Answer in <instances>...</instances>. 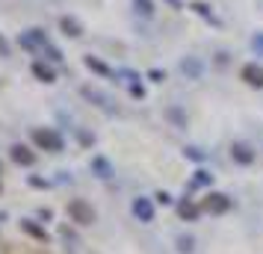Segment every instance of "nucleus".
Returning a JSON list of instances; mask_svg holds the SVG:
<instances>
[{
	"label": "nucleus",
	"instance_id": "nucleus-1",
	"mask_svg": "<svg viewBox=\"0 0 263 254\" xmlns=\"http://www.w3.org/2000/svg\"><path fill=\"white\" fill-rule=\"evenodd\" d=\"M68 216L77 225H92L95 222V210H92V204H86L83 198H74V201H68Z\"/></svg>",
	"mask_w": 263,
	"mask_h": 254
},
{
	"label": "nucleus",
	"instance_id": "nucleus-2",
	"mask_svg": "<svg viewBox=\"0 0 263 254\" xmlns=\"http://www.w3.org/2000/svg\"><path fill=\"white\" fill-rule=\"evenodd\" d=\"M33 139H36L39 148H45V151H62V139L60 133H53V130H33Z\"/></svg>",
	"mask_w": 263,
	"mask_h": 254
},
{
	"label": "nucleus",
	"instance_id": "nucleus-3",
	"mask_svg": "<svg viewBox=\"0 0 263 254\" xmlns=\"http://www.w3.org/2000/svg\"><path fill=\"white\" fill-rule=\"evenodd\" d=\"M201 207L207 210V213H225L228 207H231V198L222 195V192H213V195H207V198H204Z\"/></svg>",
	"mask_w": 263,
	"mask_h": 254
},
{
	"label": "nucleus",
	"instance_id": "nucleus-4",
	"mask_svg": "<svg viewBox=\"0 0 263 254\" xmlns=\"http://www.w3.org/2000/svg\"><path fill=\"white\" fill-rule=\"evenodd\" d=\"M133 213L139 222H154V204H151V198H136L133 201Z\"/></svg>",
	"mask_w": 263,
	"mask_h": 254
},
{
	"label": "nucleus",
	"instance_id": "nucleus-5",
	"mask_svg": "<svg viewBox=\"0 0 263 254\" xmlns=\"http://www.w3.org/2000/svg\"><path fill=\"white\" fill-rule=\"evenodd\" d=\"M242 80H246L249 86L263 89V68H260V65H254V62H251V65H246V68H242Z\"/></svg>",
	"mask_w": 263,
	"mask_h": 254
},
{
	"label": "nucleus",
	"instance_id": "nucleus-6",
	"mask_svg": "<svg viewBox=\"0 0 263 254\" xmlns=\"http://www.w3.org/2000/svg\"><path fill=\"white\" fill-rule=\"evenodd\" d=\"M12 160L18 166H33V163H36V154L24 145H12Z\"/></svg>",
	"mask_w": 263,
	"mask_h": 254
},
{
	"label": "nucleus",
	"instance_id": "nucleus-7",
	"mask_svg": "<svg viewBox=\"0 0 263 254\" xmlns=\"http://www.w3.org/2000/svg\"><path fill=\"white\" fill-rule=\"evenodd\" d=\"M231 157L237 160V163H242V166H249L251 160H254V154H251V148H249V145L237 142V145H231Z\"/></svg>",
	"mask_w": 263,
	"mask_h": 254
},
{
	"label": "nucleus",
	"instance_id": "nucleus-8",
	"mask_svg": "<svg viewBox=\"0 0 263 254\" xmlns=\"http://www.w3.org/2000/svg\"><path fill=\"white\" fill-rule=\"evenodd\" d=\"M21 45H24V48H48V38H45V33H42V30H30V33H27L24 38H21Z\"/></svg>",
	"mask_w": 263,
	"mask_h": 254
},
{
	"label": "nucleus",
	"instance_id": "nucleus-9",
	"mask_svg": "<svg viewBox=\"0 0 263 254\" xmlns=\"http://www.w3.org/2000/svg\"><path fill=\"white\" fill-rule=\"evenodd\" d=\"M33 74H36L39 80H45V83H53V68L45 65V62H36V65H33Z\"/></svg>",
	"mask_w": 263,
	"mask_h": 254
},
{
	"label": "nucleus",
	"instance_id": "nucleus-10",
	"mask_svg": "<svg viewBox=\"0 0 263 254\" xmlns=\"http://www.w3.org/2000/svg\"><path fill=\"white\" fill-rule=\"evenodd\" d=\"M60 27L65 30V36H80V33H83V30H80V24H77L74 18H62Z\"/></svg>",
	"mask_w": 263,
	"mask_h": 254
},
{
	"label": "nucleus",
	"instance_id": "nucleus-11",
	"mask_svg": "<svg viewBox=\"0 0 263 254\" xmlns=\"http://www.w3.org/2000/svg\"><path fill=\"white\" fill-rule=\"evenodd\" d=\"M92 169L98 171V178H109V174H112V169H109V163H107V160H101V157H95V160H92Z\"/></svg>",
	"mask_w": 263,
	"mask_h": 254
},
{
	"label": "nucleus",
	"instance_id": "nucleus-12",
	"mask_svg": "<svg viewBox=\"0 0 263 254\" xmlns=\"http://www.w3.org/2000/svg\"><path fill=\"white\" fill-rule=\"evenodd\" d=\"M133 6H136V12L145 15V18L154 15V3H151V0H133Z\"/></svg>",
	"mask_w": 263,
	"mask_h": 254
},
{
	"label": "nucleus",
	"instance_id": "nucleus-13",
	"mask_svg": "<svg viewBox=\"0 0 263 254\" xmlns=\"http://www.w3.org/2000/svg\"><path fill=\"white\" fill-rule=\"evenodd\" d=\"M86 65H89L92 71H98V74H109V68L104 65V62H98L95 56H86Z\"/></svg>",
	"mask_w": 263,
	"mask_h": 254
},
{
	"label": "nucleus",
	"instance_id": "nucleus-14",
	"mask_svg": "<svg viewBox=\"0 0 263 254\" xmlns=\"http://www.w3.org/2000/svg\"><path fill=\"white\" fill-rule=\"evenodd\" d=\"M180 216H183V219H195V216H198V207L190 204V201H183V204H180Z\"/></svg>",
	"mask_w": 263,
	"mask_h": 254
},
{
	"label": "nucleus",
	"instance_id": "nucleus-15",
	"mask_svg": "<svg viewBox=\"0 0 263 254\" xmlns=\"http://www.w3.org/2000/svg\"><path fill=\"white\" fill-rule=\"evenodd\" d=\"M178 248L183 254H190L192 251V240H190V237H178Z\"/></svg>",
	"mask_w": 263,
	"mask_h": 254
},
{
	"label": "nucleus",
	"instance_id": "nucleus-16",
	"mask_svg": "<svg viewBox=\"0 0 263 254\" xmlns=\"http://www.w3.org/2000/svg\"><path fill=\"white\" fill-rule=\"evenodd\" d=\"M183 71H190L192 74V77H198V71H201V68H198V62H183Z\"/></svg>",
	"mask_w": 263,
	"mask_h": 254
},
{
	"label": "nucleus",
	"instance_id": "nucleus-17",
	"mask_svg": "<svg viewBox=\"0 0 263 254\" xmlns=\"http://www.w3.org/2000/svg\"><path fill=\"white\" fill-rule=\"evenodd\" d=\"M251 45H254V50H257V53L263 56V33H257V36L251 38Z\"/></svg>",
	"mask_w": 263,
	"mask_h": 254
},
{
	"label": "nucleus",
	"instance_id": "nucleus-18",
	"mask_svg": "<svg viewBox=\"0 0 263 254\" xmlns=\"http://www.w3.org/2000/svg\"><path fill=\"white\" fill-rule=\"evenodd\" d=\"M207 181H210V174H207V171H195V183H198V186L207 183Z\"/></svg>",
	"mask_w": 263,
	"mask_h": 254
},
{
	"label": "nucleus",
	"instance_id": "nucleus-19",
	"mask_svg": "<svg viewBox=\"0 0 263 254\" xmlns=\"http://www.w3.org/2000/svg\"><path fill=\"white\" fill-rule=\"evenodd\" d=\"M24 228L30 230V233H36V237H45V233H42V230H39L36 225H30V222H24Z\"/></svg>",
	"mask_w": 263,
	"mask_h": 254
}]
</instances>
